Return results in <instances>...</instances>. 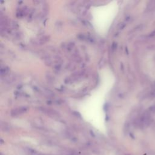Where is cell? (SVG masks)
<instances>
[{
  "label": "cell",
  "instance_id": "1",
  "mask_svg": "<svg viewBox=\"0 0 155 155\" xmlns=\"http://www.w3.org/2000/svg\"><path fill=\"white\" fill-rule=\"evenodd\" d=\"M27 111V108L25 107H21L17 108H15L12 111V116H18L21 114L24 113Z\"/></svg>",
  "mask_w": 155,
  "mask_h": 155
}]
</instances>
